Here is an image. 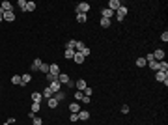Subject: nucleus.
I'll list each match as a JSON object with an SVG mask.
<instances>
[{"instance_id": "obj_13", "label": "nucleus", "mask_w": 168, "mask_h": 125, "mask_svg": "<svg viewBox=\"0 0 168 125\" xmlns=\"http://www.w3.org/2000/svg\"><path fill=\"white\" fill-rule=\"evenodd\" d=\"M77 116H79V122H86V120H90V112H88V110H81Z\"/></svg>"}, {"instance_id": "obj_41", "label": "nucleus", "mask_w": 168, "mask_h": 125, "mask_svg": "<svg viewBox=\"0 0 168 125\" xmlns=\"http://www.w3.org/2000/svg\"><path fill=\"white\" fill-rule=\"evenodd\" d=\"M144 58H146V62H148V64L155 60V58H153V52H150V54H148V56H144Z\"/></svg>"}, {"instance_id": "obj_24", "label": "nucleus", "mask_w": 168, "mask_h": 125, "mask_svg": "<svg viewBox=\"0 0 168 125\" xmlns=\"http://www.w3.org/2000/svg\"><path fill=\"white\" fill-rule=\"evenodd\" d=\"M146 65H148V62H146V58H144V56L137 58V67H146Z\"/></svg>"}, {"instance_id": "obj_36", "label": "nucleus", "mask_w": 168, "mask_h": 125, "mask_svg": "<svg viewBox=\"0 0 168 125\" xmlns=\"http://www.w3.org/2000/svg\"><path fill=\"white\" fill-rule=\"evenodd\" d=\"M84 47H86V45H84L82 41H77V45H75V49H77V52H81V50L84 49Z\"/></svg>"}, {"instance_id": "obj_8", "label": "nucleus", "mask_w": 168, "mask_h": 125, "mask_svg": "<svg viewBox=\"0 0 168 125\" xmlns=\"http://www.w3.org/2000/svg\"><path fill=\"white\" fill-rule=\"evenodd\" d=\"M153 58H155V62H163V60H165V50L157 49V50L153 52Z\"/></svg>"}, {"instance_id": "obj_9", "label": "nucleus", "mask_w": 168, "mask_h": 125, "mask_svg": "<svg viewBox=\"0 0 168 125\" xmlns=\"http://www.w3.org/2000/svg\"><path fill=\"white\" fill-rule=\"evenodd\" d=\"M41 64H43V62L39 60V58H36V60L32 62V65H30V71H39V67H41Z\"/></svg>"}, {"instance_id": "obj_18", "label": "nucleus", "mask_w": 168, "mask_h": 125, "mask_svg": "<svg viewBox=\"0 0 168 125\" xmlns=\"http://www.w3.org/2000/svg\"><path fill=\"white\" fill-rule=\"evenodd\" d=\"M73 56H75V50H71V49L64 50V58H66V60H73Z\"/></svg>"}, {"instance_id": "obj_5", "label": "nucleus", "mask_w": 168, "mask_h": 125, "mask_svg": "<svg viewBox=\"0 0 168 125\" xmlns=\"http://www.w3.org/2000/svg\"><path fill=\"white\" fill-rule=\"evenodd\" d=\"M101 17H103V19H110V21H112V17H114V11L109 10V7H103V10H101Z\"/></svg>"}, {"instance_id": "obj_43", "label": "nucleus", "mask_w": 168, "mask_h": 125, "mask_svg": "<svg viewBox=\"0 0 168 125\" xmlns=\"http://www.w3.org/2000/svg\"><path fill=\"white\" fill-rule=\"evenodd\" d=\"M161 39L165 41V43L168 41V32H163V34H161Z\"/></svg>"}, {"instance_id": "obj_12", "label": "nucleus", "mask_w": 168, "mask_h": 125, "mask_svg": "<svg viewBox=\"0 0 168 125\" xmlns=\"http://www.w3.org/2000/svg\"><path fill=\"white\" fill-rule=\"evenodd\" d=\"M69 75H67V73H60V75H58V82L60 84H67V82H69Z\"/></svg>"}, {"instance_id": "obj_26", "label": "nucleus", "mask_w": 168, "mask_h": 125, "mask_svg": "<svg viewBox=\"0 0 168 125\" xmlns=\"http://www.w3.org/2000/svg\"><path fill=\"white\" fill-rule=\"evenodd\" d=\"M39 71H41L43 75H47V73L51 71V65H49V64H41V67H39Z\"/></svg>"}, {"instance_id": "obj_6", "label": "nucleus", "mask_w": 168, "mask_h": 125, "mask_svg": "<svg viewBox=\"0 0 168 125\" xmlns=\"http://www.w3.org/2000/svg\"><path fill=\"white\" fill-rule=\"evenodd\" d=\"M0 11H2V13H6V11H13V6H11L8 0H4V2L0 4Z\"/></svg>"}, {"instance_id": "obj_37", "label": "nucleus", "mask_w": 168, "mask_h": 125, "mask_svg": "<svg viewBox=\"0 0 168 125\" xmlns=\"http://www.w3.org/2000/svg\"><path fill=\"white\" fill-rule=\"evenodd\" d=\"M32 125H43V120H41V118H38V116H36V118L32 120Z\"/></svg>"}, {"instance_id": "obj_42", "label": "nucleus", "mask_w": 168, "mask_h": 125, "mask_svg": "<svg viewBox=\"0 0 168 125\" xmlns=\"http://www.w3.org/2000/svg\"><path fill=\"white\" fill-rule=\"evenodd\" d=\"M69 120H71L73 123H77V122H79V116H77V114H71V116H69Z\"/></svg>"}, {"instance_id": "obj_46", "label": "nucleus", "mask_w": 168, "mask_h": 125, "mask_svg": "<svg viewBox=\"0 0 168 125\" xmlns=\"http://www.w3.org/2000/svg\"><path fill=\"white\" fill-rule=\"evenodd\" d=\"M4 21V13H2V11H0V22H2Z\"/></svg>"}, {"instance_id": "obj_30", "label": "nucleus", "mask_w": 168, "mask_h": 125, "mask_svg": "<svg viewBox=\"0 0 168 125\" xmlns=\"http://www.w3.org/2000/svg\"><path fill=\"white\" fill-rule=\"evenodd\" d=\"M36 10V2H26V7L23 11H34Z\"/></svg>"}, {"instance_id": "obj_22", "label": "nucleus", "mask_w": 168, "mask_h": 125, "mask_svg": "<svg viewBox=\"0 0 168 125\" xmlns=\"http://www.w3.org/2000/svg\"><path fill=\"white\" fill-rule=\"evenodd\" d=\"M4 21H15V11H6L4 13Z\"/></svg>"}, {"instance_id": "obj_17", "label": "nucleus", "mask_w": 168, "mask_h": 125, "mask_svg": "<svg viewBox=\"0 0 168 125\" xmlns=\"http://www.w3.org/2000/svg\"><path fill=\"white\" fill-rule=\"evenodd\" d=\"M41 95L45 97V99H51V97H53L54 93H53V90H51L49 86H45V90H43V93H41Z\"/></svg>"}, {"instance_id": "obj_25", "label": "nucleus", "mask_w": 168, "mask_h": 125, "mask_svg": "<svg viewBox=\"0 0 168 125\" xmlns=\"http://www.w3.org/2000/svg\"><path fill=\"white\" fill-rule=\"evenodd\" d=\"M110 19H103L101 17V21H99V24H101V28H109V26H110Z\"/></svg>"}, {"instance_id": "obj_45", "label": "nucleus", "mask_w": 168, "mask_h": 125, "mask_svg": "<svg viewBox=\"0 0 168 125\" xmlns=\"http://www.w3.org/2000/svg\"><path fill=\"white\" fill-rule=\"evenodd\" d=\"M90 99H92V97H86V95H84V99L81 101V103H86V105H88V103H90Z\"/></svg>"}, {"instance_id": "obj_14", "label": "nucleus", "mask_w": 168, "mask_h": 125, "mask_svg": "<svg viewBox=\"0 0 168 125\" xmlns=\"http://www.w3.org/2000/svg\"><path fill=\"white\" fill-rule=\"evenodd\" d=\"M60 86H62V84H60L58 80H53V82L49 84V88L53 90V93H56V92H62V90H60Z\"/></svg>"}, {"instance_id": "obj_44", "label": "nucleus", "mask_w": 168, "mask_h": 125, "mask_svg": "<svg viewBox=\"0 0 168 125\" xmlns=\"http://www.w3.org/2000/svg\"><path fill=\"white\" fill-rule=\"evenodd\" d=\"M66 86H67V88H69V90H75V82H73V80H69V82H67Z\"/></svg>"}, {"instance_id": "obj_32", "label": "nucleus", "mask_w": 168, "mask_h": 125, "mask_svg": "<svg viewBox=\"0 0 168 125\" xmlns=\"http://www.w3.org/2000/svg\"><path fill=\"white\" fill-rule=\"evenodd\" d=\"M86 19H88V15H84V13H77V21L81 22V24H82V22H86Z\"/></svg>"}, {"instance_id": "obj_4", "label": "nucleus", "mask_w": 168, "mask_h": 125, "mask_svg": "<svg viewBox=\"0 0 168 125\" xmlns=\"http://www.w3.org/2000/svg\"><path fill=\"white\" fill-rule=\"evenodd\" d=\"M120 6H123L120 0H109V6H107V7H109V10H112V11L116 13V11L120 10Z\"/></svg>"}, {"instance_id": "obj_20", "label": "nucleus", "mask_w": 168, "mask_h": 125, "mask_svg": "<svg viewBox=\"0 0 168 125\" xmlns=\"http://www.w3.org/2000/svg\"><path fill=\"white\" fill-rule=\"evenodd\" d=\"M159 71H163V73H168V62H166V60L159 62Z\"/></svg>"}, {"instance_id": "obj_29", "label": "nucleus", "mask_w": 168, "mask_h": 125, "mask_svg": "<svg viewBox=\"0 0 168 125\" xmlns=\"http://www.w3.org/2000/svg\"><path fill=\"white\" fill-rule=\"evenodd\" d=\"M45 80L51 84L53 80H58V77H56V75H53V73H47V75H45Z\"/></svg>"}, {"instance_id": "obj_40", "label": "nucleus", "mask_w": 168, "mask_h": 125, "mask_svg": "<svg viewBox=\"0 0 168 125\" xmlns=\"http://www.w3.org/2000/svg\"><path fill=\"white\" fill-rule=\"evenodd\" d=\"M17 6L21 7V10H25V7H26V0H19V2H17Z\"/></svg>"}, {"instance_id": "obj_23", "label": "nucleus", "mask_w": 168, "mask_h": 125, "mask_svg": "<svg viewBox=\"0 0 168 125\" xmlns=\"http://www.w3.org/2000/svg\"><path fill=\"white\" fill-rule=\"evenodd\" d=\"M53 97H54V99H56V101H58V103H62V101H64V99H66V93H64V92H56V93H54V95H53Z\"/></svg>"}, {"instance_id": "obj_21", "label": "nucleus", "mask_w": 168, "mask_h": 125, "mask_svg": "<svg viewBox=\"0 0 168 125\" xmlns=\"http://www.w3.org/2000/svg\"><path fill=\"white\" fill-rule=\"evenodd\" d=\"M49 73H53V75L58 77V75H60V65H58V64H51V71H49Z\"/></svg>"}, {"instance_id": "obj_28", "label": "nucleus", "mask_w": 168, "mask_h": 125, "mask_svg": "<svg viewBox=\"0 0 168 125\" xmlns=\"http://www.w3.org/2000/svg\"><path fill=\"white\" fill-rule=\"evenodd\" d=\"M30 110H32V112H34V114H36V112H39V110H41V103H32V107H30Z\"/></svg>"}, {"instance_id": "obj_1", "label": "nucleus", "mask_w": 168, "mask_h": 125, "mask_svg": "<svg viewBox=\"0 0 168 125\" xmlns=\"http://www.w3.org/2000/svg\"><path fill=\"white\" fill-rule=\"evenodd\" d=\"M127 13H129V10H127V6H120V10L114 13L116 21H123V19L127 17Z\"/></svg>"}, {"instance_id": "obj_27", "label": "nucleus", "mask_w": 168, "mask_h": 125, "mask_svg": "<svg viewBox=\"0 0 168 125\" xmlns=\"http://www.w3.org/2000/svg\"><path fill=\"white\" fill-rule=\"evenodd\" d=\"M11 84L21 86V75H13V77H11Z\"/></svg>"}, {"instance_id": "obj_15", "label": "nucleus", "mask_w": 168, "mask_h": 125, "mask_svg": "<svg viewBox=\"0 0 168 125\" xmlns=\"http://www.w3.org/2000/svg\"><path fill=\"white\" fill-rule=\"evenodd\" d=\"M30 80H32V75H30V73H25V75L21 77V86H26Z\"/></svg>"}, {"instance_id": "obj_35", "label": "nucleus", "mask_w": 168, "mask_h": 125, "mask_svg": "<svg viewBox=\"0 0 168 125\" xmlns=\"http://www.w3.org/2000/svg\"><path fill=\"white\" fill-rule=\"evenodd\" d=\"M81 54H82L84 58H88V56H90V47H84V49L81 50Z\"/></svg>"}, {"instance_id": "obj_33", "label": "nucleus", "mask_w": 168, "mask_h": 125, "mask_svg": "<svg viewBox=\"0 0 168 125\" xmlns=\"http://www.w3.org/2000/svg\"><path fill=\"white\" fill-rule=\"evenodd\" d=\"M75 45H77V41H75V39H69V41L66 43V49H71V50H73Z\"/></svg>"}, {"instance_id": "obj_16", "label": "nucleus", "mask_w": 168, "mask_h": 125, "mask_svg": "<svg viewBox=\"0 0 168 125\" xmlns=\"http://www.w3.org/2000/svg\"><path fill=\"white\" fill-rule=\"evenodd\" d=\"M41 99H43V95L39 92H34V93H32V103H41Z\"/></svg>"}, {"instance_id": "obj_2", "label": "nucleus", "mask_w": 168, "mask_h": 125, "mask_svg": "<svg viewBox=\"0 0 168 125\" xmlns=\"http://www.w3.org/2000/svg\"><path fill=\"white\" fill-rule=\"evenodd\" d=\"M155 80H159V82H163L165 86H168V73L155 71Z\"/></svg>"}, {"instance_id": "obj_19", "label": "nucleus", "mask_w": 168, "mask_h": 125, "mask_svg": "<svg viewBox=\"0 0 168 125\" xmlns=\"http://www.w3.org/2000/svg\"><path fill=\"white\" fill-rule=\"evenodd\" d=\"M58 101H56L54 99V97H51V99H47V107H49V108H56V107H58Z\"/></svg>"}, {"instance_id": "obj_31", "label": "nucleus", "mask_w": 168, "mask_h": 125, "mask_svg": "<svg viewBox=\"0 0 168 125\" xmlns=\"http://www.w3.org/2000/svg\"><path fill=\"white\" fill-rule=\"evenodd\" d=\"M82 99H84V93H82V92H79V90H77V92H75V101H77V103H81Z\"/></svg>"}, {"instance_id": "obj_34", "label": "nucleus", "mask_w": 168, "mask_h": 125, "mask_svg": "<svg viewBox=\"0 0 168 125\" xmlns=\"http://www.w3.org/2000/svg\"><path fill=\"white\" fill-rule=\"evenodd\" d=\"M150 69H153V71H159V62H150Z\"/></svg>"}, {"instance_id": "obj_39", "label": "nucleus", "mask_w": 168, "mask_h": 125, "mask_svg": "<svg viewBox=\"0 0 168 125\" xmlns=\"http://www.w3.org/2000/svg\"><path fill=\"white\" fill-rule=\"evenodd\" d=\"M82 93H84V95H86V97H92V93H94V92H92V88H90V86H88V88L84 90Z\"/></svg>"}, {"instance_id": "obj_38", "label": "nucleus", "mask_w": 168, "mask_h": 125, "mask_svg": "<svg viewBox=\"0 0 168 125\" xmlns=\"http://www.w3.org/2000/svg\"><path fill=\"white\" fill-rule=\"evenodd\" d=\"M129 112H131L129 105H122V114H129Z\"/></svg>"}, {"instance_id": "obj_7", "label": "nucleus", "mask_w": 168, "mask_h": 125, "mask_svg": "<svg viewBox=\"0 0 168 125\" xmlns=\"http://www.w3.org/2000/svg\"><path fill=\"white\" fill-rule=\"evenodd\" d=\"M69 110H71V114H79V112H81L82 108H81V105H79L77 101H73V103L69 105Z\"/></svg>"}, {"instance_id": "obj_3", "label": "nucleus", "mask_w": 168, "mask_h": 125, "mask_svg": "<svg viewBox=\"0 0 168 125\" xmlns=\"http://www.w3.org/2000/svg\"><path fill=\"white\" fill-rule=\"evenodd\" d=\"M75 11H77V13H84V15H88V11H90V4H88V2H81L77 7H75Z\"/></svg>"}, {"instance_id": "obj_10", "label": "nucleus", "mask_w": 168, "mask_h": 125, "mask_svg": "<svg viewBox=\"0 0 168 125\" xmlns=\"http://www.w3.org/2000/svg\"><path fill=\"white\" fill-rule=\"evenodd\" d=\"M75 88H77L79 90V92H84V90H86L88 88V84H86V80H77V82H75Z\"/></svg>"}, {"instance_id": "obj_11", "label": "nucleus", "mask_w": 168, "mask_h": 125, "mask_svg": "<svg viewBox=\"0 0 168 125\" xmlns=\"http://www.w3.org/2000/svg\"><path fill=\"white\" fill-rule=\"evenodd\" d=\"M73 60H75V64L82 65V64H84V60H86V58H84V56H82L81 52H77V50H75V56H73Z\"/></svg>"}]
</instances>
